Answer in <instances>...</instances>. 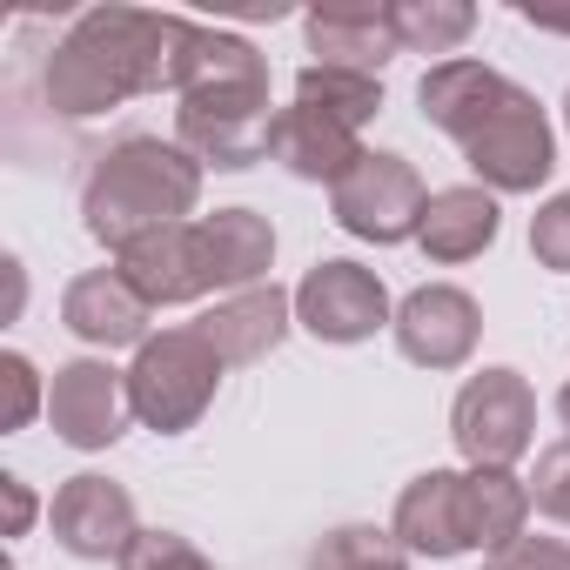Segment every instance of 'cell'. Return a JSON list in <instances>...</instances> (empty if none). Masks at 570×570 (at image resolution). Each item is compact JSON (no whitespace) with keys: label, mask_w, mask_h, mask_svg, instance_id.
<instances>
[{"label":"cell","mask_w":570,"mask_h":570,"mask_svg":"<svg viewBox=\"0 0 570 570\" xmlns=\"http://www.w3.org/2000/svg\"><path fill=\"white\" fill-rule=\"evenodd\" d=\"M202 21L148 14V8H88L68 41L48 55V108L55 115H108L135 95H181Z\"/></svg>","instance_id":"obj_1"},{"label":"cell","mask_w":570,"mask_h":570,"mask_svg":"<svg viewBox=\"0 0 570 570\" xmlns=\"http://www.w3.org/2000/svg\"><path fill=\"white\" fill-rule=\"evenodd\" d=\"M423 121L443 128L463 161L476 168V188L490 195H530L537 181H550L557 168V135L537 108V95H523L510 75L483 68V61H436L416 88Z\"/></svg>","instance_id":"obj_2"},{"label":"cell","mask_w":570,"mask_h":570,"mask_svg":"<svg viewBox=\"0 0 570 570\" xmlns=\"http://www.w3.org/2000/svg\"><path fill=\"white\" fill-rule=\"evenodd\" d=\"M202 202V161L181 148V141H161V135H128L115 141L95 168H88V188H81V222L101 248H128L155 228H175L188 222Z\"/></svg>","instance_id":"obj_3"},{"label":"cell","mask_w":570,"mask_h":570,"mask_svg":"<svg viewBox=\"0 0 570 570\" xmlns=\"http://www.w3.org/2000/svg\"><path fill=\"white\" fill-rule=\"evenodd\" d=\"M222 356L202 343V330H161L135 350L128 363V403H135V423L161 430V436H181L202 423V410L215 403V383H222Z\"/></svg>","instance_id":"obj_4"},{"label":"cell","mask_w":570,"mask_h":570,"mask_svg":"<svg viewBox=\"0 0 570 570\" xmlns=\"http://www.w3.org/2000/svg\"><path fill=\"white\" fill-rule=\"evenodd\" d=\"M450 436L470 470H510L537 443V396L517 370H476L450 403Z\"/></svg>","instance_id":"obj_5"},{"label":"cell","mask_w":570,"mask_h":570,"mask_svg":"<svg viewBox=\"0 0 570 570\" xmlns=\"http://www.w3.org/2000/svg\"><path fill=\"white\" fill-rule=\"evenodd\" d=\"M330 202H336V222H343L356 242L390 248V242H410V235L423 228L430 188H423V175H416L403 155H376V148H370V155L330 188Z\"/></svg>","instance_id":"obj_6"},{"label":"cell","mask_w":570,"mask_h":570,"mask_svg":"<svg viewBox=\"0 0 570 570\" xmlns=\"http://www.w3.org/2000/svg\"><path fill=\"white\" fill-rule=\"evenodd\" d=\"M296 323L316 343H370L390 323V289L363 262H316L296 282Z\"/></svg>","instance_id":"obj_7"},{"label":"cell","mask_w":570,"mask_h":570,"mask_svg":"<svg viewBox=\"0 0 570 570\" xmlns=\"http://www.w3.org/2000/svg\"><path fill=\"white\" fill-rule=\"evenodd\" d=\"M128 416H135L128 370H108L95 356L55 370V383H48V423H55V436L68 450H108V443H121Z\"/></svg>","instance_id":"obj_8"},{"label":"cell","mask_w":570,"mask_h":570,"mask_svg":"<svg viewBox=\"0 0 570 570\" xmlns=\"http://www.w3.org/2000/svg\"><path fill=\"white\" fill-rule=\"evenodd\" d=\"M115 268L128 275V289H135L148 309L202 303V296L215 289V268H208L202 222H175V228H155V235L128 242V248L115 255Z\"/></svg>","instance_id":"obj_9"},{"label":"cell","mask_w":570,"mask_h":570,"mask_svg":"<svg viewBox=\"0 0 570 570\" xmlns=\"http://www.w3.org/2000/svg\"><path fill=\"white\" fill-rule=\"evenodd\" d=\"M390 330H396V350L416 370H463L476 356L483 316H476V303L456 289V282H423V289L403 296V309H396Z\"/></svg>","instance_id":"obj_10"},{"label":"cell","mask_w":570,"mask_h":570,"mask_svg":"<svg viewBox=\"0 0 570 570\" xmlns=\"http://www.w3.org/2000/svg\"><path fill=\"white\" fill-rule=\"evenodd\" d=\"M48 523H55V543L68 557H88V563H101V557L121 563V550L141 537L135 530V497L115 476H95V470L61 483V497L48 503Z\"/></svg>","instance_id":"obj_11"},{"label":"cell","mask_w":570,"mask_h":570,"mask_svg":"<svg viewBox=\"0 0 570 570\" xmlns=\"http://www.w3.org/2000/svg\"><path fill=\"white\" fill-rule=\"evenodd\" d=\"M175 141L202 168H255L275 155V115L268 101H181L175 108Z\"/></svg>","instance_id":"obj_12"},{"label":"cell","mask_w":570,"mask_h":570,"mask_svg":"<svg viewBox=\"0 0 570 570\" xmlns=\"http://www.w3.org/2000/svg\"><path fill=\"white\" fill-rule=\"evenodd\" d=\"M396 543L410 557H463L470 543V497H463V470H423L403 497H396Z\"/></svg>","instance_id":"obj_13"},{"label":"cell","mask_w":570,"mask_h":570,"mask_svg":"<svg viewBox=\"0 0 570 570\" xmlns=\"http://www.w3.org/2000/svg\"><path fill=\"white\" fill-rule=\"evenodd\" d=\"M148 303L128 289V275L121 268H88V275H75L68 282V296H61V323L81 336V343H95V350H141L148 343Z\"/></svg>","instance_id":"obj_14"},{"label":"cell","mask_w":570,"mask_h":570,"mask_svg":"<svg viewBox=\"0 0 570 570\" xmlns=\"http://www.w3.org/2000/svg\"><path fill=\"white\" fill-rule=\"evenodd\" d=\"M289 316H296V296H282L275 282H262V289H242V296L215 303L195 330H202V343H208L228 370H242V363H262V356L282 350Z\"/></svg>","instance_id":"obj_15"},{"label":"cell","mask_w":570,"mask_h":570,"mask_svg":"<svg viewBox=\"0 0 570 570\" xmlns=\"http://www.w3.org/2000/svg\"><path fill=\"white\" fill-rule=\"evenodd\" d=\"M309 55H316V68H343V75H370L376 81V68L390 55H403V41H396L390 8L350 0V8H316L309 14Z\"/></svg>","instance_id":"obj_16"},{"label":"cell","mask_w":570,"mask_h":570,"mask_svg":"<svg viewBox=\"0 0 570 570\" xmlns=\"http://www.w3.org/2000/svg\"><path fill=\"white\" fill-rule=\"evenodd\" d=\"M363 155H370L363 135L330 121V115H309V108H282L275 115V161L289 175H303V181H330L336 188Z\"/></svg>","instance_id":"obj_17"},{"label":"cell","mask_w":570,"mask_h":570,"mask_svg":"<svg viewBox=\"0 0 570 570\" xmlns=\"http://www.w3.org/2000/svg\"><path fill=\"white\" fill-rule=\"evenodd\" d=\"M181 101H268V61L242 35L202 28L195 35V55H188Z\"/></svg>","instance_id":"obj_18"},{"label":"cell","mask_w":570,"mask_h":570,"mask_svg":"<svg viewBox=\"0 0 570 570\" xmlns=\"http://www.w3.org/2000/svg\"><path fill=\"white\" fill-rule=\"evenodd\" d=\"M430 262H470L497 242V195L490 188H436L423 202V228H416Z\"/></svg>","instance_id":"obj_19"},{"label":"cell","mask_w":570,"mask_h":570,"mask_svg":"<svg viewBox=\"0 0 570 570\" xmlns=\"http://www.w3.org/2000/svg\"><path fill=\"white\" fill-rule=\"evenodd\" d=\"M202 242H208V268H215V289H262V275L275 262V228L255 208H215L202 215Z\"/></svg>","instance_id":"obj_20"},{"label":"cell","mask_w":570,"mask_h":570,"mask_svg":"<svg viewBox=\"0 0 570 570\" xmlns=\"http://www.w3.org/2000/svg\"><path fill=\"white\" fill-rule=\"evenodd\" d=\"M463 497H470V543L476 550H510L523 537V517L537 510L530 503V483L510 476V470H463Z\"/></svg>","instance_id":"obj_21"},{"label":"cell","mask_w":570,"mask_h":570,"mask_svg":"<svg viewBox=\"0 0 570 570\" xmlns=\"http://www.w3.org/2000/svg\"><path fill=\"white\" fill-rule=\"evenodd\" d=\"M296 108L330 115V121H343V128L363 135V121L383 115V81H370V75H343V68H316V61H309V68L296 75Z\"/></svg>","instance_id":"obj_22"},{"label":"cell","mask_w":570,"mask_h":570,"mask_svg":"<svg viewBox=\"0 0 570 570\" xmlns=\"http://www.w3.org/2000/svg\"><path fill=\"white\" fill-rule=\"evenodd\" d=\"M390 21H396V41L410 55H450L456 61V48L476 28V8H463V0H396Z\"/></svg>","instance_id":"obj_23"},{"label":"cell","mask_w":570,"mask_h":570,"mask_svg":"<svg viewBox=\"0 0 570 570\" xmlns=\"http://www.w3.org/2000/svg\"><path fill=\"white\" fill-rule=\"evenodd\" d=\"M403 543L396 530H376V523H343L330 530L316 550H309V570H403Z\"/></svg>","instance_id":"obj_24"},{"label":"cell","mask_w":570,"mask_h":570,"mask_svg":"<svg viewBox=\"0 0 570 570\" xmlns=\"http://www.w3.org/2000/svg\"><path fill=\"white\" fill-rule=\"evenodd\" d=\"M121 570H215L181 530H141L128 550H121Z\"/></svg>","instance_id":"obj_25"},{"label":"cell","mask_w":570,"mask_h":570,"mask_svg":"<svg viewBox=\"0 0 570 570\" xmlns=\"http://www.w3.org/2000/svg\"><path fill=\"white\" fill-rule=\"evenodd\" d=\"M530 503H537L550 523H570V436L537 456V470H530Z\"/></svg>","instance_id":"obj_26"},{"label":"cell","mask_w":570,"mask_h":570,"mask_svg":"<svg viewBox=\"0 0 570 570\" xmlns=\"http://www.w3.org/2000/svg\"><path fill=\"white\" fill-rule=\"evenodd\" d=\"M530 255L543 268H570V195H557L530 215Z\"/></svg>","instance_id":"obj_27"},{"label":"cell","mask_w":570,"mask_h":570,"mask_svg":"<svg viewBox=\"0 0 570 570\" xmlns=\"http://www.w3.org/2000/svg\"><path fill=\"white\" fill-rule=\"evenodd\" d=\"M0 383H8V416H0V423H8V430H28V423H35V410L48 403V396H41L35 363H28L21 350H8V356H0Z\"/></svg>","instance_id":"obj_28"},{"label":"cell","mask_w":570,"mask_h":570,"mask_svg":"<svg viewBox=\"0 0 570 570\" xmlns=\"http://www.w3.org/2000/svg\"><path fill=\"white\" fill-rule=\"evenodd\" d=\"M483 570H570V543H563V537H517V543L497 550Z\"/></svg>","instance_id":"obj_29"},{"label":"cell","mask_w":570,"mask_h":570,"mask_svg":"<svg viewBox=\"0 0 570 570\" xmlns=\"http://www.w3.org/2000/svg\"><path fill=\"white\" fill-rule=\"evenodd\" d=\"M0 497H8V537H28V523H35L28 483H21V476H0Z\"/></svg>","instance_id":"obj_30"},{"label":"cell","mask_w":570,"mask_h":570,"mask_svg":"<svg viewBox=\"0 0 570 570\" xmlns=\"http://www.w3.org/2000/svg\"><path fill=\"white\" fill-rule=\"evenodd\" d=\"M557 416H563V430H570V383L557 390Z\"/></svg>","instance_id":"obj_31"},{"label":"cell","mask_w":570,"mask_h":570,"mask_svg":"<svg viewBox=\"0 0 570 570\" xmlns=\"http://www.w3.org/2000/svg\"><path fill=\"white\" fill-rule=\"evenodd\" d=\"M563 121H570V95H563Z\"/></svg>","instance_id":"obj_32"}]
</instances>
